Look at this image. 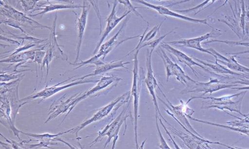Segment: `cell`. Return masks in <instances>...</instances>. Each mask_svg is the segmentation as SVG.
Masks as SVG:
<instances>
[{
  "instance_id": "obj_1",
  "label": "cell",
  "mask_w": 249,
  "mask_h": 149,
  "mask_svg": "<svg viewBox=\"0 0 249 149\" xmlns=\"http://www.w3.org/2000/svg\"><path fill=\"white\" fill-rule=\"evenodd\" d=\"M132 97L130 96V98L127 104L124 107L122 111L119 115L111 123L108 124L104 129L99 133V135L92 144H94L98 141L100 139L105 135L108 136V139L105 143L104 149L106 148L107 145L110 142L111 139H113V144L112 149H114L116 142L118 139V134L120 130L121 127L124 122L125 124V133L126 130V120L128 117H130L132 120V123L134 122V119L132 115L131 103L132 99Z\"/></svg>"
},
{
  "instance_id": "obj_2",
  "label": "cell",
  "mask_w": 249,
  "mask_h": 149,
  "mask_svg": "<svg viewBox=\"0 0 249 149\" xmlns=\"http://www.w3.org/2000/svg\"><path fill=\"white\" fill-rule=\"evenodd\" d=\"M130 17V15H129V14L125 17V19L124 20L123 24H122L118 31L110 39H109L108 41H107V42H106L105 43L101 45L97 55L92 57L89 60L82 62V63H74V65H77L80 64V65L76 67L75 69L81 67L82 66L85 64H95L96 62L100 59V58L101 57H102V59L104 60L106 56L110 52L116 48L118 46H119L121 44H122L124 42H125L130 39H132L136 37H141V35H138L137 36L129 37L126 39H121L124 37L125 33V29L127 23Z\"/></svg>"
},
{
  "instance_id": "obj_3",
  "label": "cell",
  "mask_w": 249,
  "mask_h": 149,
  "mask_svg": "<svg viewBox=\"0 0 249 149\" xmlns=\"http://www.w3.org/2000/svg\"><path fill=\"white\" fill-rule=\"evenodd\" d=\"M130 91L127 92L118 97L107 106L99 109L97 112L94 114L89 119L71 130L63 132L62 133L64 134L69 132L75 133L76 136L77 137L78 132L85 126L93 122L102 119L107 116L111 111H114L115 112L121 106L127 103L130 99Z\"/></svg>"
},
{
  "instance_id": "obj_4",
  "label": "cell",
  "mask_w": 249,
  "mask_h": 149,
  "mask_svg": "<svg viewBox=\"0 0 249 149\" xmlns=\"http://www.w3.org/2000/svg\"><path fill=\"white\" fill-rule=\"evenodd\" d=\"M140 50L137 49L136 50L134 54V64L133 72V81L132 88L130 91L131 96L133 98L134 104V132L135 138L136 149H138V135H137V128H138V109L139 104V98L141 90V77L139 74L138 69V55Z\"/></svg>"
},
{
  "instance_id": "obj_5",
  "label": "cell",
  "mask_w": 249,
  "mask_h": 149,
  "mask_svg": "<svg viewBox=\"0 0 249 149\" xmlns=\"http://www.w3.org/2000/svg\"><path fill=\"white\" fill-rule=\"evenodd\" d=\"M0 14L7 18L12 19L19 22L22 26H30L34 28H46L50 31L52 28L39 23L23 12H20L7 3L6 0L0 1Z\"/></svg>"
},
{
  "instance_id": "obj_6",
  "label": "cell",
  "mask_w": 249,
  "mask_h": 149,
  "mask_svg": "<svg viewBox=\"0 0 249 149\" xmlns=\"http://www.w3.org/2000/svg\"><path fill=\"white\" fill-rule=\"evenodd\" d=\"M220 81L217 79L210 78L208 82L204 83L195 81L193 79L188 81L185 85L186 87L180 92L182 94L190 93L203 92V95L207 93L211 94L213 92L226 88H230L236 84H220Z\"/></svg>"
},
{
  "instance_id": "obj_7",
  "label": "cell",
  "mask_w": 249,
  "mask_h": 149,
  "mask_svg": "<svg viewBox=\"0 0 249 149\" xmlns=\"http://www.w3.org/2000/svg\"><path fill=\"white\" fill-rule=\"evenodd\" d=\"M156 52L162 58L166 73V81L168 82L171 76H176V79L183 85H185L192 79L184 72L182 68L175 61H173L167 55L165 51L160 46Z\"/></svg>"
},
{
  "instance_id": "obj_8",
  "label": "cell",
  "mask_w": 249,
  "mask_h": 149,
  "mask_svg": "<svg viewBox=\"0 0 249 149\" xmlns=\"http://www.w3.org/2000/svg\"><path fill=\"white\" fill-rule=\"evenodd\" d=\"M221 35H222L221 30L213 27L211 32L201 36L189 39H181L166 43L181 47L193 48L200 52L210 54L215 58V55L210 52L208 49H205L201 47V42L209 38H216Z\"/></svg>"
},
{
  "instance_id": "obj_9",
  "label": "cell",
  "mask_w": 249,
  "mask_h": 149,
  "mask_svg": "<svg viewBox=\"0 0 249 149\" xmlns=\"http://www.w3.org/2000/svg\"><path fill=\"white\" fill-rule=\"evenodd\" d=\"M242 93L220 98L202 97L201 96H195V97L196 98L211 99L212 100L210 102H203V107L201 108L202 109H209L210 108H217L221 110L226 109L231 111L238 112L242 115L245 116V115L242 114L240 112L241 104L245 94H244L242 98H240L237 102H233L231 100L232 97L238 96Z\"/></svg>"
},
{
  "instance_id": "obj_10",
  "label": "cell",
  "mask_w": 249,
  "mask_h": 149,
  "mask_svg": "<svg viewBox=\"0 0 249 149\" xmlns=\"http://www.w3.org/2000/svg\"><path fill=\"white\" fill-rule=\"evenodd\" d=\"M169 127L167 129L170 130V133L174 134L179 137L183 142L184 144L189 149H212L208 145L209 143L219 144L224 145L228 148L230 147L225 145L219 142H213L209 140L204 139L203 138L199 137L198 135H192L187 134L183 131L178 130L172 126L169 123H167Z\"/></svg>"
},
{
  "instance_id": "obj_11",
  "label": "cell",
  "mask_w": 249,
  "mask_h": 149,
  "mask_svg": "<svg viewBox=\"0 0 249 149\" xmlns=\"http://www.w3.org/2000/svg\"><path fill=\"white\" fill-rule=\"evenodd\" d=\"M153 49L149 50L147 49L146 56V66L147 68L146 77L145 79V82L146 84L148 91L152 96V100L155 106L156 112L160 116L164 121L167 123L168 122L163 117L159 109L158 104L157 101V96L155 94L156 88L159 86L157 81L154 76V72L152 67L151 56Z\"/></svg>"
},
{
  "instance_id": "obj_12",
  "label": "cell",
  "mask_w": 249,
  "mask_h": 149,
  "mask_svg": "<svg viewBox=\"0 0 249 149\" xmlns=\"http://www.w3.org/2000/svg\"><path fill=\"white\" fill-rule=\"evenodd\" d=\"M118 3V0H114L113 7L107 19V25L102 36L98 42L97 46L93 52V54H95L105 39L107 37L111 31L117 25V24L124 18H125L130 13L131 10L126 11L124 14L120 17H118L116 15V8Z\"/></svg>"
},
{
  "instance_id": "obj_13",
  "label": "cell",
  "mask_w": 249,
  "mask_h": 149,
  "mask_svg": "<svg viewBox=\"0 0 249 149\" xmlns=\"http://www.w3.org/2000/svg\"><path fill=\"white\" fill-rule=\"evenodd\" d=\"M132 2L138 3L142 4L144 6H145L147 7H148L149 8L154 9L155 11H156L159 14L162 15H166V16H169L170 17H174L176 18L180 19L183 20H185L188 21H190L192 22L195 23H202L204 24H206L211 27L212 28H213V27L209 25L207 23V19H196L192 18L189 17L185 16L184 15L180 14L179 13L175 12L173 11H171L169 8L161 6V5H154L151 3H149L146 1H145L144 0H130Z\"/></svg>"
},
{
  "instance_id": "obj_14",
  "label": "cell",
  "mask_w": 249,
  "mask_h": 149,
  "mask_svg": "<svg viewBox=\"0 0 249 149\" xmlns=\"http://www.w3.org/2000/svg\"><path fill=\"white\" fill-rule=\"evenodd\" d=\"M160 46L168 52H169L170 53L172 54V55H174L178 59V60L184 64L185 65L188 66L193 72V73L195 74V75L196 76L198 77V76L197 75V73L196 72V71L193 68V66H198L202 69H203L204 71L206 72L210 73H213L212 71H210L208 69L206 68L203 65H202L197 62H196L195 60L193 59L192 58L189 57L188 56H187L185 53L180 51L179 50L169 45V44L164 42H162L160 44Z\"/></svg>"
},
{
  "instance_id": "obj_15",
  "label": "cell",
  "mask_w": 249,
  "mask_h": 149,
  "mask_svg": "<svg viewBox=\"0 0 249 149\" xmlns=\"http://www.w3.org/2000/svg\"><path fill=\"white\" fill-rule=\"evenodd\" d=\"M99 80H91V79H87V80H80L79 81H77L71 83L70 84L63 85L61 86H57V85L53 86L50 87H46L42 91L32 95L26 97L23 99H21L20 101H25L27 100H32L36 98L42 97V99L41 100L42 101L43 100L49 97L50 96L53 95L55 93L64 90L66 88H69L70 87H71L73 86H75L78 84H83L85 83L88 82H98Z\"/></svg>"
},
{
  "instance_id": "obj_16",
  "label": "cell",
  "mask_w": 249,
  "mask_h": 149,
  "mask_svg": "<svg viewBox=\"0 0 249 149\" xmlns=\"http://www.w3.org/2000/svg\"><path fill=\"white\" fill-rule=\"evenodd\" d=\"M83 4L82 7V12L80 17L77 19L76 23L78 31V41L76 49V57L75 63L77 62L79 57L81 46L82 44L84 34L87 24V18L89 10V5L86 0H83Z\"/></svg>"
},
{
  "instance_id": "obj_17",
  "label": "cell",
  "mask_w": 249,
  "mask_h": 149,
  "mask_svg": "<svg viewBox=\"0 0 249 149\" xmlns=\"http://www.w3.org/2000/svg\"><path fill=\"white\" fill-rule=\"evenodd\" d=\"M215 56L216 61L222 63L230 70L242 72L249 73V68L244 66L238 63L235 59L234 56L227 58L220 54L213 48L208 49Z\"/></svg>"
},
{
  "instance_id": "obj_18",
  "label": "cell",
  "mask_w": 249,
  "mask_h": 149,
  "mask_svg": "<svg viewBox=\"0 0 249 149\" xmlns=\"http://www.w3.org/2000/svg\"><path fill=\"white\" fill-rule=\"evenodd\" d=\"M130 63V62H124L123 60L114 61L107 63L102 62V63L96 65V69L92 73L90 74H89L85 75L82 77L76 78L74 80H73L72 81L78 80H83L86 77L101 74L107 71L118 68L123 67L125 69L129 70L128 68L125 66V65L129 64Z\"/></svg>"
},
{
  "instance_id": "obj_19",
  "label": "cell",
  "mask_w": 249,
  "mask_h": 149,
  "mask_svg": "<svg viewBox=\"0 0 249 149\" xmlns=\"http://www.w3.org/2000/svg\"><path fill=\"white\" fill-rule=\"evenodd\" d=\"M41 8H37L32 11V12L36 11L38 10H42L40 12L35 14L34 15H29L30 17H34L36 16H42L44 14L53 11L69 9H75L80 8L83 7V5L80 4H54L49 2L48 5H40Z\"/></svg>"
},
{
  "instance_id": "obj_20",
  "label": "cell",
  "mask_w": 249,
  "mask_h": 149,
  "mask_svg": "<svg viewBox=\"0 0 249 149\" xmlns=\"http://www.w3.org/2000/svg\"><path fill=\"white\" fill-rule=\"evenodd\" d=\"M193 58L198 61V62L202 64L203 65L208 66L210 67L213 71H214L217 73H222V74H234V75H237L239 76H241L242 77H243L244 78H249V75L245 74H240L237 73H236L235 72L232 71L231 70H229L224 67V66H222L221 65L218 64L217 63V61H215V64H210L209 63H207L205 61H202L201 60H199L196 57H193Z\"/></svg>"
},
{
  "instance_id": "obj_21",
  "label": "cell",
  "mask_w": 249,
  "mask_h": 149,
  "mask_svg": "<svg viewBox=\"0 0 249 149\" xmlns=\"http://www.w3.org/2000/svg\"><path fill=\"white\" fill-rule=\"evenodd\" d=\"M36 50V49L30 50L18 55L15 54V56H10V57L9 58H7L4 60H1L0 62H17L29 59L33 60L35 58Z\"/></svg>"
},
{
  "instance_id": "obj_22",
  "label": "cell",
  "mask_w": 249,
  "mask_h": 149,
  "mask_svg": "<svg viewBox=\"0 0 249 149\" xmlns=\"http://www.w3.org/2000/svg\"><path fill=\"white\" fill-rule=\"evenodd\" d=\"M165 20L164 19L162 21H161V23H160V24L155 26L151 30H150L146 34H145L143 38L141 37V39H140L139 42L138 44V45L136 47V48L133 50L132 51H131L130 53H129L126 56H128L130 53H132L134 51L137 50L141 45H142L143 43L148 41L150 40L153 39L154 38L158 32L160 31V29L161 26V24L162 22Z\"/></svg>"
},
{
  "instance_id": "obj_23",
  "label": "cell",
  "mask_w": 249,
  "mask_h": 149,
  "mask_svg": "<svg viewBox=\"0 0 249 149\" xmlns=\"http://www.w3.org/2000/svg\"><path fill=\"white\" fill-rule=\"evenodd\" d=\"M191 0H182L181 1H177V2H174V3H172L170 5H168L167 6L168 7H171V6H174V5H177L179 4H181V3H184V2H187V1H189ZM216 0H205L204 2H203L202 3H201V4L194 7H193V8H189V9H185V10H174V11H176V12H180L181 13H184V14H186V13H189V12H191L193 11H195L197 9H199V8H201L202 7H203L205 5L207 4L209 1H211V4L209 5V6L211 5V4H213ZM234 0L235 1V2H235V0ZM228 1V0H226L225 2H224V3L221 6H220L219 8H220V7L221 6H224L225 3Z\"/></svg>"
},
{
  "instance_id": "obj_24",
  "label": "cell",
  "mask_w": 249,
  "mask_h": 149,
  "mask_svg": "<svg viewBox=\"0 0 249 149\" xmlns=\"http://www.w3.org/2000/svg\"><path fill=\"white\" fill-rule=\"evenodd\" d=\"M188 118H189V119H192L194 121H196L203 123L209 124H210L212 125H214V126H218V127H221L223 128H225L226 129L234 130L235 131H237V132H242V133H245L248 135H249V129H248V128H244V127H239L240 128H234L233 127H231L230 126H224V125H219V124H216L215 123L209 122H207L206 121H203V120H199L197 119H196L195 118L192 117V116H188Z\"/></svg>"
},
{
  "instance_id": "obj_25",
  "label": "cell",
  "mask_w": 249,
  "mask_h": 149,
  "mask_svg": "<svg viewBox=\"0 0 249 149\" xmlns=\"http://www.w3.org/2000/svg\"><path fill=\"white\" fill-rule=\"evenodd\" d=\"M176 28H177V27L175 28L172 30L170 31L169 33H167L165 35L162 36L161 37H160L157 39H154L152 41H148L143 43L142 45H140V46L138 49L140 50L141 48H143L145 46H149V47L151 48V49H154L165 37H166L168 35L173 32L174 30Z\"/></svg>"
},
{
  "instance_id": "obj_26",
  "label": "cell",
  "mask_w": 249,
  "mask_h": 149,
  "mask_svg": "<svg viewBox=\"0 0 249 149\" xmlns=\"http://www.w3.org/2000/svg\"><path fill=\"white\" fill-rule=\"evenodd\" d=\"M213 42H222L226 43L228 45H229L231 46H236V45H241V46H245L247 47H249V42H241V41H229V40H219L217 39H213ZM249 53V51H244V52H240L235 53H231L230 54L232 55H235L234 56L242 54L244 53Z\"/></svg>"
},
{
  "instance_id": "obj_27",
  "label": "cell",
  "mask_w": 249,
  "mask_h": 149,
  "mask_svg": "<svg viewBox=\"0 0 249 149\" xmlns=\"http://www.w3.org/2000/svg\"><path fill=\"white\" fill-rule=\"evenodd\" d=\"M0 23H4L7 25H9L19 29L22 33L27 34V33L21 27L22 24L18 21L9 18H7L4 20L1 19Z\"/></svg>"
},
{
  "instance_id": "obj_28",
  "label": "cell",
  "mask_w": 249,
  "mask_h": 149,
  "mask_svg": "<svg viewBox=\"0 0 249 149\" xmlns=\"http://www.w3.org/2000/svg\"><path fill=\"white\" fill-rule=\"evenodd\" d=\"M89 3L93 7V9L97 15V16L99 19V24H100V35L102 33V18H101V15L100 13V10L99 9L98 6V1L99 0H88ZM108 4V8L110 7L109 3L107 0H106Z\"/></svg>"
},
{
  "instance_id": "obj_29",
  "label": "cell",
  "mask_w": 249,
  "mask_h": 149,
  "mask_svg": "<svg viewBox=\"0 0 249 149\" xmlns=\"http://www.w3.org/2000/svg\"><path fill=\"white\" fill-rule=\"evenodd\" d=\"M130 0H118V1L120 4H123L125 7L127 8L128 10H131V12L134 13L137 16H139L141 18L143 21L145 22L148 23L146 20H145L143 17L140 14L137 10L136 8H140V7H135L130 2Z\"/></svg>"
},
{
  "instance_id": "obj_30",
  "label": "cell",
  "mask_w": 249,
  "mask_h": 149,
  "mask_svg": "<svg viewBox=\"0 0 249 149\" xmlns=\"http://www.w3.org/2000/svg\"><path fill=\"white\" fill-rule=\"evenodd\" d=\"M25 12H31L40 0H19Z\"/></svg>"
},
{
  "instance_id": "obj_31",
  "label": "cell",
  "mask_w": 249,
  "mask_h": 149,
  "mask_svg": "<svg viewBox=\"0 0 249 149\" xmlns=\"http://www.w3.org/2000/svg\"><path fill=\"white\" fill-rule=\"evenodd\" d=\"M155 118H156V128L158 130V133L159 134V136L160 137V144L159 145V147L160 149H171L167 144L166 141L164 139L161 132L160 130L159 126L158 123V116L156 112L155 113Z\"/></svg>"
},
{
  "instance_id": "obj_32",
  "label": "cell",
  "mask_w": 249,
  "mask_h": 149,
  "mask_svg": "<svg viewBox=\"0 0 249 149\" xmlns=\"http://www.w3.org/2000/svg\"><path fill=\"white\" fill-rule=\"evenodd\" d=\"M227 123L229 125H232L233 126H238L249 129V117H247V119H241L240 120H234V121L227 122Z\"/></svg>"
},
{
  "instance_id": "obj_33",
  "label": "cell",
  "mask_w": 249,
  "mask_h": 149,
  "mask_svg": "<svg viewBox=\"0 0 249 149\" xmlns=\"http://www.w3.org/2000/svg\"><path fill=\"white\" fill-rule=\"evenodd\" d=\"M157 116H158V118L159 119V121L160 122V124L162 125V126L163 127V128H164V130H165V131L166 132V133L167 134V135L169 136L170 137V140L172 141V142L173 143V144H174V146L176 148V149H180L178 146V145H177V144L174 141L173 138H172V137L171 136V133H170L169 131L167 129V128L165 127V126L164 125V124L163 123L162 121H161V117L160 116H159V115L157 114Z\"/></svg>"
},
{
  "instance_id": "obj_34",
  "label": "cell",
  "mask_w": 249,
  "mask_h": 149,
  "mask_svg": "<svg viewBox=\"0 0 249 149\" xmlns=\"http://www.w3.org/2000/svg\"><path fill=\"white\" fill-rule=\"evenodd\" d=\"M0 37H1V40H4L5 41H8L9 42L12 43V44L20 45V43L18 42L17 41L13 40V39L7 38L5 37H3L2 35H1Z\"/></svg>"
},
{
  "instance_id": "obj_35",
  "label": "cell",
  "mask_w": 249,
  "mask_h": 149,
  "mask_svg": "<svg viewBox=\"0 0 249 149\" xmlns=\"http://www.w3.org/2000/svg\"><path fill=\"white\" fill-rule=\"evenodd\" d=\"M46 0L48 2H49V1L51 0ZM53 0L64 2L65 3H68L69 4H73V3H74L72 0Z\"/></svg>"
},
{
  "instance_id": "obj_36",
  "label": "cell",
  "mask_w": 249,
  "mask_h": 149,
  "mask_svg": "<svg viewBox=\"0 0 249 149\" xmlns=\"http://www.w3.org/2000/svg\"><path fill=\"white\" fill-rule=\"evenodd\" d=\"M145 1H147V0H158V1H161V0H144Z\"/></svg>"
},
{
  "instance_id": "obj_37",
  "label": "cell",
  "mask_w": 249,
  "mask_h": 149,
  "mask_svg": "<svg viewBox=\"0 0 249 149\" xmlns=\"http://www.w3.org/2000/svg\"><path fill=\"white\" fill-rule=\"evenodd\" d=\"M11 0H9L10 3H11Z\"/></svg>"
}]
</instances>
